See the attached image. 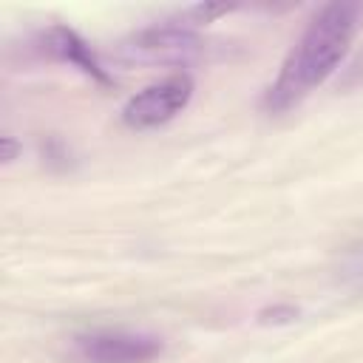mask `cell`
Here are the masks:
<instances>
[{"mask_svg":"<svg viewBox=\"0 0 363 363\" xmlns=\"http://www.w3.org/2000/svg\"><path fill=\"white\" fill-rule=\"evenodd\" d=\"M201 51V37L176 20L142 28L122 43V54L136 62H190Z\"/></svg>","mask_w":363,"mask_h":363,"instance_id":"277c9868","label":"cell"},{"mask_svg":"<svg viewBox=\"0 0 363 363\" xmlns=\"http://www.w3.org/2000/svg\"><path fill=\"white\" fill-rule=\"evenodd\" d=\"M74 352L82 363H150L162 354V340L145 332L96 329L77 335Z\"/></svg>","mask_w":363,"mask_h":363,"instance_id":"3957f363","label":"cell"},{"mask_svg":"<svg viewBox=\"0 0 363 363\" xmlns=\"http://www.w3.org/2000/svg\"><path fill=\"white\" fill-rule=\"evenodd\" d=\"M14 153H17L14 139H11V136H3V162H11V159H14Z\"/></svg>","mask_w":363,"mask_h":363,"instance_id":"52a82bcc","label":"cell"},{"mask_svg":"<svg viewBox=\"0 0 363 363\" xmlns=\"http://www.w3.org/2000/svg\"><path fill=\"white\" fill-rule=\"evenodd\" d=\"M193 99V79L187 74H170L142 91H136L125 108L122 122L133 130H147L179 116Z\"/></svg>","mask_w":363,"mask_h":363,"instance_id":"7a4b0ae2","label":"cell"},{"mask_svg":"<svg viewBox=\"0 0 363 363\" xmlns=\"http://www.w3.org/2000/svg\"><path fill=\"white\" fill-rule=\"evenodd\" d=\"M40 45H43V51H48L54 60L79 68V71H82L85 77H91L94 82L111 85V77H108V71L102 68V62L96 60L94 48H91L74 28H68V26H51L48 31H43Z\"/></svg>","mask_w":363,"mask_h":363,"instance_id":"5b68a950","label":"cell"},{"mask_svg":"<svg viewBox=\"0 0 363 363\" xmlns=\"http://www.w3.org/2000/svg\"><path fill=\"white\" fill-rule=\"evenodd\" d=\"M298 318V309L295 306H269V309H261L258 312V320L261 323H289Z\"/></svg>","mask_w":363,"mask_h":363,"instance_id":"8992f818","label":"cell"},{"mask_svg":"<svg viewBox=\"0 0 363 363\" xmlns=\"http://www.w3.org/2000/svg\"><path fill=\"white\" fill-rule=\"evenodd\" d=\"M360 23H363L360 3L323 6L284 57L275 82L264 94V108L269 113H284L301 105L312 91H318L352 51Z\"/></svg>","mask_w":363,"mask_h":363,"instance_id":"6da1fadb","label":"cell"}]
</instances>
